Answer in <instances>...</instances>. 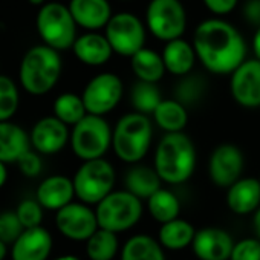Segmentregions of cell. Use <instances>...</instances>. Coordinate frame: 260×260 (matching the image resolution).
I'll return each instance as SVG.
<instances>
[{"label": "cell", "instance_id": "ffe728a7", "mask_svg": "<svg viewBox=\"0 0 260 260\" xmlns=\"http://www.w3.org/2000/svg\"><path fill=\"white\" fill-rule=\"evenodd\" d=\"M228 208L239 216L254 213L260 207V179L240 178L226 191Z\"/></svg>", "mask_w": 260, "mask_h": 260}, {"label": "cell", "instance_id": "7a4b0ae2", "mask_svg": "<svg viewBox=\"0 0 260 260\" xmlns=\"http://www.w3.org/2000/svg\"><path fill=\"white\" fill-rule=\"evenodd\" d=\"M196 159V147L184 132L166 134L156 146L153 167L162 182L179 185L194 173Z\"/></svg>", "mask_w": 260, "mask_h": 260}, {"label": "cell", "instance_id": "bcb514c9", "mask_svg": "<svg viewBox=\"0 0 260 260\" xmlns=\"http://www.w3.org/2000/svg\"><path fill=\"white\" fill-rule=\"evenodd\" d=\"M55 260H80V258L75 257V255H61V257H58Z\"/></svg>", "mask_w": 260, "mask_h": 260}, {"label": "cell", "instance_id": "4316f807", "mask_svg": "<svg viewBox=\"0 0 260 260\" xmlns=\"http://www.w3.org/2000/svg\"><path fill=\"white\" fill-rule=\"evenodd\" d=\"M162 248L159 240L152 236L135 234L124 243L121 260H166Z\"/></svg>", "mask_w": 260, "mask_h": 260}, {"label": "cell", "instance_id": "e0dca14e", "mask_svg": "<svg viewBox=\"0 0 260 260\" xmlns=\"http://www.w3.org/2000/svg\"><path fill=\"white\" fill-rule=\"evenodd\" d=\"M52 249V236L43 226L25 228L13 243V260H48Z\"/></svg>", "mask_w": 260, "mask_h": 260}, {"label": "cell", "instance_id": "ee69618b", "mask_svg": "<svg viewBox=\"0 0 260 260\" xmlns=\"http://www.w3.org/2000/svg\"><path fill=\"white\" fill-rule=\"evenodd\" d=\"M7 255V243L0 240V260H4Z\"/></svg>", "mask_w": 260, "mask_h": 260}, {"label": "cell", "instance_id": "277c9868", "mask_svg": "<svg viewBox=\"0 0 260 260\" xmlns=\"http://www.w3.org/2000/svg\"><path fill=\"white\" fill-rule=\"evenodd\" d=\"M61 69L63 63L57 49L45 43L32 46L20 63L22 87L31 95H45L58 83Z\"/></svg>", "mask_w": 260, "mask_h": 260}, {"label": "cell", "instance_id": "d590c367", "mask_svg": "<svg viewBox=\"0 0 260 260\" xmlns=\"http://www.w3.org/2000/svg\"><path fill=\"white\" fill-rule=\"evenodd\" d=\"M22 225L25 228H32V226H39L42 223L43 219V207L39 201H32V199H25L19 204L17 210H16Z\"/></svg>", "mask_w": 260, "mask_h": 260}, {"label": "cell", "instance_id": "b9f144b4", "mask_svg": "<svg viewBox=\"0 0 260 260\" xmlns=\"http://www.w3.org/2000/svg\"><path fill=\"white\" fill-rule=\"evenodd\" d=\"M252 225H254V231L257 234V237L260 239V207L254 211V219H252Z\"/></svg>", "mask_w": 260, "mask_h": 260}, {"label": "cell", "instance_id": "f1b7e54d", "mask_svg": "<svg viewBox=\"0 0 260 260\" xmlns=\"http://www.w3.org/2000/svg\"><path fill=\"white\" fill-rule=\"evenodd\" d=\"M147 201L150 216L159 223L170 222L176 219L181 213V202L178 196L162 187L158 191H155Z\"/></svg>", "mask_w": 260, "mask_h": 260}, {"label": "cell", "instance_id": "5bb4252c", "mask_svg": "<svg viewBox=\"0 0 260 260\" xmlns=\"http://www.w3.org/2000/svg\"><path fill=\"white\" fill-rule=\"evenodd\" d=\"M234 101L245 109L260 107V60H245L230 77Z\"/></svg>", "mask_w": 260, "mask_h": 260}, {"label": "cell", "instance_id": "60d3db41", "mask_svg": "<svg viewBox=\"0 0 260 260\" xmlns=\"http://www.w3.org/2000/svg\"><path fill=\"white\" fill-rule=\"evenodd\" d=\"M252 52L257 60H260V26L255 29L254 37H252Z\"/></svg>", "mask_w": 260, "mask_h": 260}, {"label": "cell", "instance_id": "8992f818", "mask_svg": "<svg viewBox=\"0 0 260 260\" xmlns=\"http://www.w3.org/2000/svg\"><path fill=\"white\" fill-rule=\"evenodd\" d=\"M96 219L100 228L122 233L134 228L143 216L141 199L127 190L112 191L96 204Z\"/></svg>", "mask_w": 260, "mask_h": 260}, {"label": "cell", "instance_id": "3957f363", "mask_svg": "<svg viewBox=\"0 0 260 260\" xmlns=\"http://www.w3.org/2000/svg\"><path fill=\"white\" fill-rule=\"evenodd\" d=\"M152 135L153 128L149 115L127 113L118 119L112 130V149L122 162L138 164L149 153Z\"/></svg>", "mask_w": 260, "mask_h": 260}, {"label": "cell", "instance_id": "5b68a950", "mask_svg": "<svg viewBox=\"0 0 260 260\" xmlns=\"http://www.w3.org/2000/svg\"><path fill=\"white\" fill-rule=\"evenodd\" d=\"M36 25L43 43L57 51L72 48L77 40L78 25L74 20L69 7L63 4L49 2L40 7Z\"/></svg>", "mask_w": 260, "mask_h": 260}, {"label": "cell", "instance_id": "f35d334b", "mask_svg": "<svg viewBox=\"0 0 260 260\" xmlns=\"http://www.w3.org/2000/svg\"><path fill=\"white\" fill-rule=\"evenodd\" d=\"M202 2L210 13L222 17V16H226L234 11V8L239 4V0H202Z\"/></svg>", "mask_w": 260, "mask_h": 260}, {"label": "cell", "instance_id": "f546056e", "mask_svg": "<svg viewBox=\"0 0 260 260\" xmlns=\"http://www.w3.org/2000/svg\"><path fill=\"white\" fill-rule=\"evenodd\" d=\"M86 242V252L90 260H113L119 246L116 233L104 228H98Z\"/></svg>", "mask_w": 260, "mask_h": 260}, {"label": "cell", "instance_id": "9a60e30c", "mask_svg": "<svg viewBox=\"0 0 260 260\" xmlns=\"http://www.w3.org/2000/svg\"><path fill=\"white\" fill-rule=\"evenodd\" d=\"M31 144L43 155H54L64 149L71 140L68 124L57 116H45L39 119L31 130Z\"/></svg>", "mask_w": 260, "mask_h": 260}, {"label": "cell", "instance_id": "484cf974", "mask_svg": "<svg viewBox=\"0 0 260 260\" xmlns=\"http://www.w3.org/2000/svg\"><path fill=\"white\" fill-rule=\"evenodd\" d=\"M162 179L155 167L135 166L125 175V190L140 199H149L155 191L161 188Z\"/></svg>", "mask_w": 260, "mask_h": 260}, {"label": "cell", "instance_id": "74e56055", "mask_svg": "<svg viewBox=\"0 0 260 260\" xmlns=\"http://www.w3.org/2000/svg\"><path fill=\"white\" fill-rule=\"evenodd\" d=\"M17 164H19L22 173L28 178H34V176L40 175V172H42V159L36 152H31V150L25 152L19 158Z\"/></svg>", "mask_w": 260, "mask_h": 260}, {"label": "cell", "instance_id": "52a82bcc", "mask_svg": "<svg viewBox=\"0 0 260 260\" xmlns=\"http://www.w3.org/2000/svg\"><path fill=\"white\" fill-rule=\"evenodd\" d=\"M71 147L83 161L103 158L112 146V128L101 115L87 113L71 132Z\"/></svg>", "mask_w": 260, "mask_h": 260}, {"label": "cell", "instance_id": "7bdbcfd3", "mask_svg": "<svg viewBox=\"0 0 260 260\" xmlns=\"http://www.w3.org/2000/svg\"><path fill=\"white\" fill-rule=\"evenodd\" d=\"M7 179H8V172H7V166H5V162H2V161H0V188H2V187L5 185Z\"/></svg>", "mask_w": 260, "mask_h": 260}, {"label": "cell", "instance_id": "7dc6e473", "mask_svg": "<svg viewBox=\"0 0 260 260\" xmlns=\"http://www.w3.org/2000/svg\"><path fill=\"white\" fill-rule=\"evenodd\" d=\"M124 2H127V0H124Z\"/></svg>", "mask_w": 260, "mask_h": 260}, {"label": "cell", "instance_id": "f6af8a7d", "mask_svg": "<svg viewBox=\"0 0 260 260\" xmlns=\"http://www.w3.org/2000/svg\"><path fill=\"white\" fill-rule=\"evenodd\" d=\"M28 2H29L31 5H34V7H43L46 0H28Z\"/></svg>", "mask_w": 260, "mask_h": 260}, {"label": "cell", "instance_id": "6da1fadb", "mask_svg": "<svg viewBox=\"0 0 260 260\" xmlns=\"http://www.w3.org/2000/svg\"><path fill=\"white\" fill-rule=\"evenodd\" d=\"M191 43L201 64L216 75H231L246 60V43L242 34L219 17L201 22Z\"/></svg>", "mask_w": 260, "mask_h": 260}, {"label": "cell", "instance_id": "83f0119b", "mask_svg": "<svg viewBox=\"0 0 260 260\" xmlns=\"http://www.w3.org/2000/svg\"><path fill=\"white\" fill-rule=\"evenodd\" d=\"M194 234L196 230L190 222L176 217L161 225V230L158 233V240L164 248L178 251L190 246L193 243Z\"/></svg>", "mask_w": 260, "mask_h": 260}, {"label": "cell", "instance_id": "7402d4cb", "mask_svg": "<svg viewBox=\"0 0 260 260\" xmlns=\"http://www.w3.org/2000/svg\"><path fill=\"white\" fill-rule=\"evenodd\" d=\"M31 137L25 130L11 122V121H0V161L17 162L19 158L29 150Z\"/></svg>", "mask_w": 260, "mask_h": 260}, {"label": "cell", "instance_id": "d6986e66", "mask_svg": "<svg viewBox=\"0 0 260 260\" xmlns=\"http://www.w3.org/2000/svg\"><path fill=\"white\" fill-rule=\"evenodd\" d=\"M72 51L83 64L93 68L106 64L113 54L107 37L104 34H98L96 31H89L77 37Z\"/></svg>", "mask_w": 260, "mask_h": 260}, {"label": "cell", "instance_id": "44dd1931", "mask_svg": "<svg viewBox=\"0 0 260 260\" xmlns=\"http://www.w3.org/2000/svg\"><path fill=\"white\" fill-rule=\"evenodd\" d=\"M74 196V181L63 175H54L46 178L37 188V201L46 210L58 211L64 205L71 204Z\"/></svg>", "mask_w": 260, "mask_h": 260}, {"label": "cell", "instance_id": "d4e9b609", "mask_svg": "<svg viewBox=\"0 0 260 260\" xmlns=\"http://www.w3.org/2000/svg\"><path fill=\"white\" fill-rule=\"evenodd\" d=\"M152 115L156 125L162 128L166 134L182 132L188 122L187 106H184L176 98L162 100Z\"/></svg>", "mask_w": 260, "mask_h": 260}, {"label": "cell", "instance_id": "ac0fdd59", "mask_svg": "<svg viewBox=\"0 0 260 260\" xmlns=\"http://www.w3.org/2000/svg\"><path fill=\"white\" fill-rule=\"evenodd\" d=\"M69 10L77 25L87 31L106 28L113 16L109 0H71Z\"/></svg>", "mask_w": 260, "mask_h": 260}, {"label": "cell", "instance_id": "30bf717a", "mask_svg": "<svg viewBox=\"0 0 260 260\" xmlns=\"http://www.w3.org/2000/svg\"><path fill=\"white\" fill-rule=\"evenodd\" d=\"M147 26L132 13L113 14L104 28V36L107 37L113 54L121 57H132L146 43Z\"/></svg>", "mask_w": 260, "mask_h": 260}, {"label": "cell", "instance_id": "4fadbf2b", "mask_svg": "<svg viewBox=\"0 0 260 260\" xmlns=\"http://www.w3.org/2000/svg\"><path fill=\"white\" fill-rule=\"evenodd\" d=\"M243 166V153L237 146L230 143L219 144L210 155L208 175L214 185L220 188H228L237 179H240Z\"/></svg>", "mask_w": 260, "mask_h": 260}, {"label": "cell", "instance_id": "d6a6232c", "mask_svg": "<svg viewBox=\"0 0 260 260\" xmlns=\"http://www.w3.org/2000/svg\"><path fill=\"white\" fill-rule=\"evenodd\" d=\"M205 80L199 74H187L181 77L179 83L175 87V98L184 106L198 104L205 93Z\"/></svg>", "mask_w": 260, "mask_h": 260}, {"label": "cell", "instance_id": "836d02e7", "mask_svg": "<svg viewBox=\"0 0 260 260\" xmlns=\"http://www.w3.org/2000/svg\"><path fill=\"white\" fill-rule=\"evenodd\" d=\"M20 104L19 89L16 83L5 77L0 75V121H10Z\"/></svg>", "mask_w": 260, "mask_h": 260}, {"label": "cell", "instance_id": "4dcf8cb0", "mask_svg": "<svg viewBox=\"0 0 260 260\" xmlns=\"http://www.w3.org/2000/svg\"><path fill=\"white\" fill-rule=\"evenodd\" d=\"M54 116H57L60 121H63L68 125H75L80 119H83L87 115L83 96L66 92L57 96L52 106Z\"/></svg>", "mask_w": 260, "mask_h": 260}, {"label": "cell", "instance_id": "7c38bea8", "mask_svg": "<svg viewBox=\"0 0 260 260\" xmlns=\"http://www.w3.org/2000/svg\"><path fill=\"white\" fill-rule=\"evenodd\" d=\"M55 225L64 237L78 242L87 240L100 228L96 213L84 202H71L60 208L55 216Z\"/></svg>", "mask_w": 260, "mask_h": 260}, {"label": "cell", "instance_id": "e575fe53", "mask_svg": "<svg viewBox=\"0 0 260 260\" xmlns=\"http://www.w3.org/2000/svg\"><path fill=\"white\" fill-rule=\"evenodd\" d=\"M25 226L22 225L17 213L7 211L0 214V240L8 243H14L19 236L23 233Z\"/></svg>", "mask_w": 260, "mask_h": 260}, {"label": "cell", "instance_id": "9c48e42d", "mask_svg": "<svg viewBox=\"0 0 260 260\" xmlns=\"http://www.w3.org/2000/svg\"><path fill=\"white\" fill-rule=\"evenodd\" d=\"M149 32L167 43L181 39L187 29V11L181 0H150L146 10Z\"/></svg>", "mask_w": 260, "mask_h": 260}, {"label": "cell", "instance_id": "2e32d148", "mask_svg": "<svg viewBox=\"0 0 260 260\" xmlns=\"http://www.w3.org/2000/svg\"><path fill=\"white\" fill-rule=\"evenodd\" d=\"M191 248L199 260H230L234 240L223 228L205 226L196 231Z\"/></svg>", "mask_w": 260, "mask_h": 260}, {"label": "cell", "instance_id": "603a6c76", "mask_svg": "<svg viewBox=\"0 0 260 260\" xmlns=\"http://www.w3.org/2000/svg\"><path fill=\"white\" fill-rule=\"evenodd\" d=\"M161 55L167 72L178 77L190 74L198 58L193 43L185 42L182 37L167 42Z\"/></svg>", "mask_w": 260, "mask_h": 260}, {"label": "cell", "instance_id": "8d00e7d4", "mask_svg": "<svg viewBox=\"0 0 260 260\" xmlns=\"http://www.w3.org/2000/svg\"><path fill=\"white\" fill-rule=\"evenodd\" d=\"M230 260H260V239L248 237L236 242Z\"/></svg>", "mask_w": 260, "mask_h": 260}, {"label": "cell", "instance_id": "cb8c5ba5", "mask_svg": "<svg viewBox=\"0 0 260 260\" xmlns=\"http://www.w3.org/2000/svg\"><path fill=\"white\" fill-rule=\"evenodd\" d=\"M130 68L141 81L158 83L164 78L167 72L162 55L150 48H143L130 57Z\"/></svg>", "mask_w": 260, "mask_h": 260}, {"label": "cell", "instance_id": "8fae6325", "mask_svg": "<svg viewBox=\"0 0 260 260\" xmlns=\"http://www.w3.org/2000/svg\"><path fill=\"white\" fill-rule=\"evenodd\" d=\"M124 93L122 80L112 72H103L95 75L84 87L81 96L87 113L107 115L121 101Z\"/></svg>", "mask_w": 260, "mask_h": 260}, {"label": "cell", "instance_id": "ab89813d", "mask_svg": "<svg viewBox=\"0 0 260 260\" xmlns=\"http://www.w3.org/2000/svg\"><path fill=\"white\" fill-rule=\"evenodd\" d=\"M243 19L251 25L258 28L260 26V0H246L242 8Z\"/></svg>", "mask_w": 260, "mask_h": 260}, {"label": "cell", "instance_id": "ba28073f", "mask_svg": "<svg viewBox=\"0 0 260 260\" xmlns=\"http://www.w3.org/2000/svg\"><path fill=\"white\" fill-rule=\"evenodd\" d=\"M115 169L104 158L84 161L74 176L75 196L84 204H98L115 187Z\"/></svg>", "mask_w": 260, "mask_h": 260}, {"label": "cell", "instance_id": "1f68e13d", "mask_svg": "<svg viewBox=\"0 0 260 260\" xmlns=\"http://www.w3.org/2000/svg\"><path fill=\"white\" fill-rule=\"evenodd\" d=\"M161 101H162V95L161 90L158 89V83L138 80V83H135L132 90H130V103H132L135 112L150 115L155 112V109Z\"/></svg>", "mask_w": 260, "mask_h": 260}]
</instances>
